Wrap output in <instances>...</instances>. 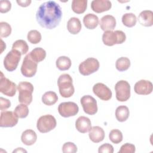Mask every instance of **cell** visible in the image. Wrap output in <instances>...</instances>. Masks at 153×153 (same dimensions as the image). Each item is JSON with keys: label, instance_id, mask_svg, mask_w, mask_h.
<instances>
[{"label": "cell", "instance_id": "obj_1", "mask_svg": "<svg viewBox=\"0 0 153 153\" xmlns=\"http://www.w3.org/2000/svg\"><path fill=\"white\" fill-rule=\"evenodd\" d=\"M62 16V11L60 5L55 1H48L39 7L36 19L42 27L53 29L59 25Z\"/></svg>", "mask_w": 153, "mask_h": 153}, {"label": "cell", "instance_id": "obj_2", "mask_svg": "<svg viewBox=\"0 0 153 153\" xmlns=\"http://www.w3.org/2000/svg\"><path fill=\"white\" fill-rule=\"evenodd\" d=\"M57 85L59 93L63 97L68 98L74 94L75 88L72 78L70 75L67 74L61 75L57 79Z\"/></svg>", "mask_w": 153, "mask_h": 153}, {"label": "cell", "instance_id": "obj_3", "mask_svg": "<svg viewBox=\"0 0 153 153\" xmlns=\"http://www.w3.org/2000/svg\"><path fill=\"white\" fill-rule=\"evenodd\" d=\"M126 39V35L122 30H107L102 35V41L107 46L123 43Z\"/></svg>", "mask_w": 153, "mask_h": 153}, {"label": "cell", "instance_id": "obj_4", "mask_svg": "<svg viewBox=\"0 0 153 153\" xmlns=\"http://www.w3.org/2000/svg\"><path fill=\"white\" fill-rule=\"evenodd\" d=\"M33 89V86L30 82L26 81L20 82L17 85L19 102L27 105L30 104L32 101Z\"/></svg>", "mask_w": 153, "mask_h": 153}, {"label": "cell", "instance_id": "obj_5", "mask_svg": "<svg viewBox=\"0 0 153 153\" xmlns=\"http://www.w3.org/2000/svg\"><path fill=\"white\" fill-rule=\"evenodd\" d=\"M57 125L56 120L51 115L48 114L40 117L36 123L38 130L42 133H48L53 130Z\"/></svg>", "mask_w": 153, "mask_h": 153}, {"label": "cell", "instance_id": "obj_6", "mask_svg": "<svg viewBox=\"0 0 153 153\" xmlns=\"http://www.w3.org/2000/svg\"><path fill=\"white\" fill-rule=\"evenodd\" d=\"M99 62L96 59L89 57L79 64L78 69L81 75L88 76L97 71L99 69Z\"/></svg>", "mask_w": 153, "mask_h": 153}, {"label": "cell", "instance_id": "obj_7", "mask_svg": "<svg viewBox=\"0 0 153 153\" xmlns=\"http://www.w3.org/2000/svg\"><path fill=\"white\" fill-rule=\"evenodd\" d=\"M21 53L16 50H11L5 56L4 59V66L5 69L9 72L16 69L21 59Z\"/></svg>", "mask_w": 153, "mask_h": 153}, {"label": "cell", "instance_id": "obj_8", "mask_svg": "<svg viewBox=\"0 0 153 153\" xmlns=\"http://www.w3.org/2000/svg\"><path fill=\"white\" fill-rule=\"evenodd\" d=\"M116 99L120 102H126L130 97V85L125 80L118 81L115 85Z\"/></svg>", "mask_w": 153, "mask_h": 153}, {"label": "cell", "instance_id": "obj_9", "mask_svg": "<svg viewBox=\"0 0 153 153\" xmlns=\"http://www.w3.org/2000/svg\"><path fill=\"white\" fill-rule=\"evenodd\" d=\"M37 67V63L31 59L29 54H27L23 59L20 69L21 73L25 77H33L36 73Z\"/></svg>", "mask_w": 153, "mask_h": 153}, {"label": "cell", "instance_id": "obj_10", "mask_svg": "<svg viewBox=\"0 0 153 153\" xmlns=\"http://www.w3.org/2000/svg\"><path fill=\"white\" fill-rule=\"evenodd\" d=\"M16 84L9 79L4 77L2 72L1 71L0 92L5 96L13 97L16 93Z\"/></svg>", "mask_w": 153, "mask_h": 153}, {"label": "cell", "instance_id": "obj_11", "mask_svg": "<svg viewBox=\"0 0 153 153\" xmlns=\"http://www.w3.org/2000/svg\"><path fill=\"white\" fill-rule=\"evenodd\" d=\"M79 111L78 106L76 103L72 102H62L58 106L59 114L65 118L76 115Z\"/></svg>", "mask_w": 153, "mask_h": 153}, {"label": "cell", "instance_id": "obj_12", "mask_svg": "<svg viewBox=\"0 0 153 153\" xmlns=\"http://www.w3.org/2000/svg\"><path fill=\"white\" fill-rule=\"evenodd\" d=\"M81 104L83 110L87 114L93 115L97 112V105L96 100L90 95H85L81 98Z\"/></svg>", "mask_w": 153, "mask_h": 153}, {"label": "cell", "instance_id": "obj_13", "mask_svg": "<svg viewBox=\"0 0 153 153\" xmlns=\"http://www.w3.org/2000/svg\"><path fill=\"white\" fill-rule=\"evenodd\" d=\"M18 117L13 111H4L1 112L0 126L1 127H12L18 123Z\"/></svg>", "mask_w": 153, "mask_h": 153}, {"label": "cell", "instance_id": "obj_14", "mask_svg": "<svg viewBox=\"0 0 153 153\" xmlns=\"http://www.w3.org/2000/svg\"><path fill=\"white\" fill-rule=\"evenodd\" d=\"M94 94L102 100L108 101L112 97V91L111 89L105 84L100 82L96 83L93 87Z\"/></svg>", "mask_w": 153, "mask_h": 153}, {"label": "cell", "instance_id": "obj_15", "mask_svg": "<svg viewBox=\"0 0 153 153\" xmlns=\"http://www.w3.org/2000/svg\"><path fill=\"white\" fill-rule=\"evenodd\" d=\"M152 83L145 79H141L136 82L134 86V90L136 93L140 95H148L152 92Z\"/></svg>", "mask_w": 153, "mask_h": 153}, {"label": "cell", "instance_id": "obj_16", "mask_svg": "<svg viewBox=\"0 0 153 153\" xmlns=\"http://www.w3.org/2000/svg\"><path fill=\"white\" fill-rule=\"evenodd\" d=\"M111 2L108 0H94L91 2V8L96 13L107 11L111 8Z\"/></svg>", "mask_w": 153, "mask_h": 153}, {"label": "cell", "instance_id": "obj_17", "mask_svg": "<svg viewBox=\"0 0 153 153\" xmlns=\"http://www.w3.org/2000/svg\"><path fill=\"white\" fill-rule=\"evenodd\" d=\"M99 25L103 31L112 30L116 26L115 18L112 15H105L101 18Z\"/></svg>", "mask_w": 153, "mask_h": 153}, {"label": "cell", "instance_id": "obj_18", "mask_svg": "<svg viewBox=\"0 0 153 153\" xmlns=\"http://www.w3.org/2000/svg\"><path fill=\"white\" fill-rule=\"evenodd\" d=\"M75 127L79 132L85 133L91 128V121L88 117L81 116L75 121Z\"/></svg>", "mask_w": 153, "mask_h": 153}, {"label": "cell", "instance_id": "obj_19", "mask_svg": "<svg viewBox=\"0 0 153 153\" xmlns=\"http://www.w3.org/2000/svg\"><path fill=\"white\" fill-rule=\"evenodd\" d=\"M88 131L89 138L94 143L100 142L105 138V131L99 126H93Z\"/></svg>", "mask_w": 153, "mask_h": 153}, {"label": "cell", "instance_id": "obj_20", "mask_svg": "<svg viewBox=\"0 0 153 153\" xmlns=\"http://www.w3.org/2000/svg\"><path fill=\"white\" fill-rule=\"evenodd\" d=\"M138 21L143 26H152L153 25V12L151 10L142 11L139 14Z\"/></svg>", "mask_w": 153, "mask_h": 153}, {"label": "cell", "instance_id": "obj_21", "mask_svg": "<svg viewBox=\"0 0 153 153\" xmlns=\"http://www.w3.org/2000/svg\"><path fill=\"white\" fill-rule=\"evenodd\" d=\"M37 139V135L35 131L31 129L25 130L21 136V140L25 145L30 146L33 145Z\"/></svg>", "mask_w": 153, "mask_h": 153}, {"label": "cell", "instance_id": "obj_22", "mask_svg": "<svg viewBox=\"0 0 153 153\" xmlns=\"http://www.w3.org/2000/svg\"><path fill=\"white\" fill-rule=\"evenodd\" d=\"M83 23L87 29H94L99 24V18L96 14L88 13L84 16Z\"/></svg>", "mask_w": 153, "mask_h": 153}, {"label": "cell", "instance_id": "obj_23", "mask_svg": "<svg viewBox=\"0 0 153 153\" xmlns=\"http://www.w3.org/2000/svg\"><path fill=\"white\" fill-rule=\"evenodd\" d=\"M81 23L77 17H71L67 23L68 30L73 35L78 34L81 30Z\"/></svg>", "mask_w": 153, "mask_h": 153}, {"label": "cell", "instance_id": "obj_24", "mask_svg": "<svg viewBox=\"0 0 153 153\" xmlns=\"http://www.w3.org/2000/svg\"><path fill=\"white\" fill-rule=\"evenodd\" d=\"M29 54L31 59L37 63L44 60L46 57V51L41 47L35 48Z\"/></svg>", "mask_w": 153, "mask_h": 153}, {"label": "cell", "instance_id": "obj_25", "mask_svg": "<svg viewBox=\"0 0 153 153\" xmlns=\"http://www.w3.org/2000/svg\"><path fill=\"white\" fill-rule=\"evenodd\" d=\"M129 115V109L126 106H119L115 110V117L117 120L120 122L126 121L128 119Z\"/></svg>", "mask_w": 153, "mask_h": 153}, {"label": "cell", "instance_id": "obj_26", "mask_svg": "<svg viewBox=\"0 0 153 153\" xmlns=\"http://www.w3.org/2000/svg\"><path fill=\"white\" fill-rule=\"evenodd\" d=\"M87 6V0H74L72 2V10L76 14H82Z\"/></svg>", "mask_w": 153, "mask_h": 153}, {"label": "cell", "instance_id": "obj_27", "mask_svg": "<svg viewBox=\"0 0 153 153\" xmlns=\"http://www.w3.org/2000/svg\"><path fill=\"white\" fill-rule=\"evenodd\" d=\"M57 100L58 96L57 94L53 91H47L42 96V103L47 106L53 105L57 102Z\"/></svg>", "mask_w": 153, "mask_h": 153}, {"label": "cell", "instance_id": "obj_28", "mask_svg": "<svg viewBox=\"0 0 153 153\" xmlns=\"http://www.w3.org/2000/svg\"><path fill=\"white\" fill-rule=\"evenodd\" d=\"M56 67L60 71H66L68 70L72 65L71 59L67 56H60L57 58L56 62Z\"/></svg>", "mask_w": 153, "mask_h": 153}, {"label": "cell", "instance_id": "obj_29", "mask_svg": "<svg viewBox=\"0 0 153 153\" xmlns=\"http://www.w3.org/2000/svg\"><path fill=\"white\" fill-rule=\"evenodd\" d=\"M13 50H16L20 52L22 55L26 54L29 50V46L27 42L23 39L16 41L12 46Z\"/></svg>", "mask_w": 153, "mask_h": 153}, {"label": "cell", "instance_id": "obj_30", "mask_svg": "<svg viewBox=\"0 0 153 153\" xmlns=\"http://www.w3.org/2000/svg\"><path fill=\"white\" fill-rule=\"evenodd\" d=\"M122 22L124 26L128 27H132L136 25L137 18L135 14L131 13H126L122 17Z\"/></svg>", "mask_w": 153, "mask_h": 153}, {"label": "cell", "instance_id": "obj_31", "mask_svg": "<svg viewBox=\"0 0 153 153\" xmlns=\"http://www.w3.org/2000/svg\"><path fill=\"white\" fill-rule=\"evenodd\" d=\"M130 66V60L126 57H121L118 59L115 63L116 69L120 72L127 71Z\"/></svg>", "mask_w": 153, "mask_h": 153}, {"label": "cell", "instance_id": "obj_32", "mask_svg": "<svg viewBox=\"0 0 153 153\" xmlns=\"http://www.w3.org/2000/svg\"><path fill=\"white\" fill-rule=\"evenodd\" d=\"M29 108L27 105L24 103L18 105L14 109V112L19 118H25L27 117L29 114Z\"/></svg>", "mask_w": 153, "mask_h": 153}, {"label": "cell", "instance_id": "obj_33", "mask_svg": "<svg viewBox=\"0 0 153 153\" xmlns=\"http://www.w3.org/2000/svg\"><path fill=\"white\" fill-rule=\"evenodd\" d=\"M41 34L37 30H31L27 33V38L29 42L33 44L39 43L41 40Z\"/></svg>", "mask_w": 153, "mask_h": 153}, {"label": "cell", "instance_id": "obj_34", "mask_svg": "<svg viewBox=\"0 0 153 153\" xmlns=\"http://www.w3.org/2000/svg\"><path fill=\"white\" fill-rule=\"evenodd\" d=\"M109 140L115 144H118L123 140V133L118 129L112 130L109 134Z\"/></svg>", "mask_w": 153, "mask_h": 153}, {"label": "cell", "instance_id": "obj_35", "mask_svg": "<svg viewBox=\"0 0 153 153\" xmlns=\"http://www.w3.org/2000/svg\"><path fill=\"white\" fill-rule=\"evenodd\" d=\"M12 29L10 24L5 22L0 23V35L1 38H6L11 33Z\"/></svg>", "mask_w": 153, "mask_h": 153}, {"label": "cell", "instance_id": "obj_36", "mask_svg": "<svg viewBox=\"0 0 153 153\" xmlns=\"http://www.w3.org/2000/svg\"><path fill=\"white\" fill-rule=\"evenodd\" d=\"M62 151L64 153H75L77 151V147L73 142H68L63 144Z\"/></svg>", "mask_w": 153, "mask_h": 153}, {"label": "cell", "instance_id": "obj_37", "mask_svg": "<svg viewBox=\"0 0 153 153\" xmlns=\"http://www.w3.org/2000/svg\"><path fill=\"white\" fill-rule=\"evenodd\" d=\"M135 151L136 148L134 145L129 143H126L121 146L118 153H134Z\"/></svg>", "mask_w": 153, "mask_h": 153}, {"label": "cell", "instance_id": "obj_38", "mask_svg": "<svg viewBox=\"0 0 153 153\" xmlns=\"http://www.w3.org/2000/svg\"><path fill=\"white\" fill-rule=\"evenodd\" d=\"M11 8L10 1L7 0H1L0 1V12L1 13H6L8 12Z\"/></svg>", "mask_w": 153, "mask_h": 153}, {"label": "cell", "instance_id": "obj_39", "mask_svg": "<svg viewBox=\"0 0 153 153\" xmlns=\"http://www.w3.org/2000/svg\"><path fill=\"white\" fill-rule=\"evenodd\" d=\"M98 152L99 153H113L114 148L112 145L106 143L99 146Z\"/></svg>", "mask_w": 153, "mask_h": 153}, {"label": "cell", "instance_id": "obj_40", "mask_svg": "<svg viewBox=\"0 0 153 153\" xmlns=\"http://www.w3.org/2000/svg\"><path fill=\"white\" fill-rule=\"evenodd\" d=\"M11 106L10 101L2 97H0V109L1 111H4Z\"/></svg>", "mask_w": 153, "mask_h": 153}, {"label": "cell", "instance_id": "obj_41", "mask_svg": "<svg viewBox=\"0 0 153 153\" xmlns=\"http://www.w3.org/2000/svg\"><path fill=\"white\" fill-rule=\"evenodd\" d=\"M17 3L19 5L23 7H26L27 6H29L30 3H31V1L30 0H24V1H22V0H17Z\"/></svg>", "mask_w": 153, "mask_h": 153}, {"label": "cell", "instance_id": "obj_42", "mask_svg": "<svg viewBox=\"0 0 153 153\" xmlns=\"http://www.w3.org/2000/svg\"><path fill=\"white\" fill-rule=\"evenodd\" d=\"M13 152H27V151L23 148H17L16 149L14 150Z\"/></svg>", "mask_w": 153, "mask_h": 153}, {"label": "cell", "instance_id": "obj_43", "mask_svg": "<svg viewBox=\"0 0 153 153\" xmlns=\"http://www.w3.org/2000/svg\"><path fill=\"white\" fill-rule=\"evenodd\" d=\"M1 54L2 53V51H4V49H5V48H6V45H5V44L4 42V41H2V39H1Z\"/></svg>", "mask_w": 153, "mask_h": 153}]
</instances>
